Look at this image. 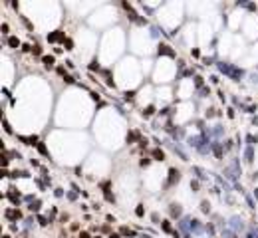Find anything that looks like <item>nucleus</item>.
Returning a JSON list of instances; mask_svg holds the SVG:
<instances>
[{
    "instance_id": "f257e3e1",
    "label": "nucleus",
    "mask_w": 258,
    "mask_h": 238,
    "mask_svg": "<svg viewBox=\"0 0 258 238\" xmlns=\"http://www.w3.org/2000/svg\"><path fill=\"white\" fill-rule=\"evenodd\" d=\"M48 40H50V42H60V40H64V32H62V30H56L54 34L48 36ZM64 42H66V40H64Z\"/></svg>"
},
{
    "instance_id": "f03ea898",
    "label": "nucleus",
    "mask_w": 258,
    "mask_h": 238,
    "mask_svg": "<svg viewBox=\"0 0 258 238\" xmlns=\"http://www.w3.org/2000/svg\"><path fill=\"white\" fill-rule=\"evenodd\" d=\"M6 218H12V220L14 218H20V210H12V208L6 210Z\"/></svg>"
},
{
    "instance_id": "7ed1b4c3",
    "label": "nucleus",
    "mask_w": 258,
    "mask_h": 238,
    "mask_svg": "<svg viewBox=\"0 0 258 238\" xmlns=\"http://www.w3.org/2000/svg\"><path fill=\"white\" fill-rule=\"evenodd\" d=\"M42 60H44V64H46V68H52L54 66V56H44Z\"/></svg>"
},
{
    "instance_id": "20e7f679",
    "label": "nucleus",
    "mask_w": 258,
    "mask_h": 238,
    "mask_svg": "<svg viewBox=\"0 0 258 238\" xmlns=\"http://www.w3.org/2000/svg\"><path fill=\"white\" fill-rule=\"evenodd\" d=\"M153 157L157 159V161H163V159H165V153H163L161 149H155V151H153Z\"/></svg>"
},
{
    "instance_id": "39448f33",
    "label": "nucleus",
    "mask_w": 258,
    "mask_h": 238,
    "mask_svg": "<svg viewBox=\"0 0 258 238\" xmlns=\"http://www.w3.org/2000/svg\"><path fill=\"white\" fill-rule=\"evenodd\" d=\"M8 44H10L12 48H18V44H20V42H18V38H14V36H12V38H8Z\"/></svg>"
},
{
    "instance_id": "423d86ee",
    "label": "nucleus",
    "mask_w": 258,
    "mask_h": 238,
    "mask_svg": "<svg viewBox=\"0 0 258 238\" xmlns=\"http://www.w3.org/2000/svg\"><path fill=\"white\" fill-rule=\"evenodd\" d=\"M175 179L179 181V171H175V169H173V171H171V183L175 181Z\"/></svg>"
},
{
    "instance_id": "0eeeda50",
    "label": "nucleus",
    "mask_w": 258,
    "mask_h": 238,
    "mask_svg": "<svg viewBox=\"0 0 258 238\" xmlns=\"http://www.w3.org/2000/svg\"><path fill=\"white\" fill-rule=\"evenodd\" d=\"M121 234H125V236H133V232H131L129 228H121Z\"/></svg>"
},
{
    "instance_id": "6e6552de",
    "label": "nucleus",
    "mask_w": 258,
    "mask_h": 238,
    "mask_svg": "<svg viewBox=\"0 0 258 238\" xmlns=\"http://www.w3.org/2000/svg\"><path fill=\"white\" fill-rule=\"evenodd\" d=\"M78 238H89V234H87V232H82V234H80Z\"/></svg>"
},
{
    "instance_id": "1a4fd4ad",
    "label": "nucleus",
    "mask_w": 258,
    "mask_h": 238,
    "mask_svg": "<svg viewBox=\"0 0 258 238\" xmlns=\"http://www.w3.org/2000/svg\"><path fill=\"white\" fill-rule=\"evenodd\" d=\"M109 238H119V234H109Z\"/></svg>"
},
{
    "instance_id": "9d476101",
    "label": "nucleus",
    "mask_w": 258,
    "mask_h": 238,
    "mask_svg": "<svg viewBox=\"0 0 258 238\" xmlns=\"http://www.w3.org/2000/svg\"><path fill=\"white\" fill-rule=\"evenodd\" d=\"M2 238H10V236H2Z\"/></svg>"
}]
</instances>
